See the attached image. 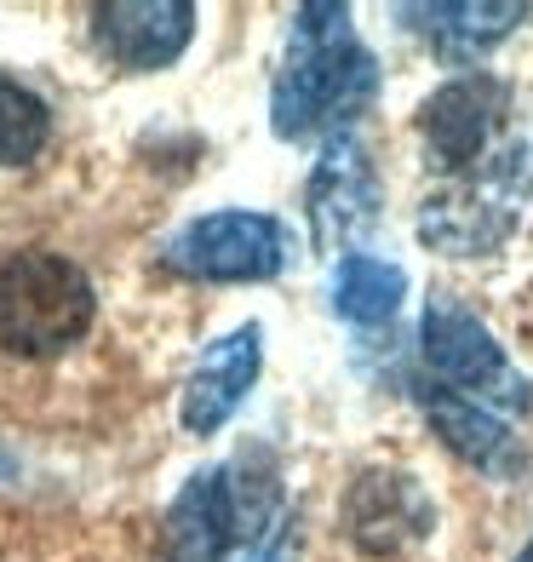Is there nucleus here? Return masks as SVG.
Returning <instances> with one entry per match:
<instances>
[{"mask_svg": "<svg viewBox=\"0 0 533 562\" xmlns=\"http://www.w3.org/2000/svg\"><path fill=\"white\" fill-rule=\"evenodd\" d=\"M53 138V110L35 87L0 75V167H30Z\"/></svg>", "mask_w": 533, "mask_h": 562, "instance_id": "15", "label": "nucleus"}, {"mask_svg": "<svg viewBox=\"0 0 533 562\" xmlns=\"http://www.w3.org/2000/svg\"><path fill=\"white\" fill-rule=\"evenodd\" d=\"M92 35L115 69L149 75L184 58L195 35V7L190 0H110V7H92Z\"/></svg>", "mask_w": 533, "mask_h": 562, "instance_id": "12", "label": "nucleus"}, {"mask_svg": "<svg viewBox=\"0 0 533 562\" xmlns=\"http://www.w3.org/2000/svg\"><path fill=\"white\" fill-rule=\"evenodd\" d=\"M430 528H436V505L408 471L367 465L344 488V540L362 557H408L430 540Z\"/></svg>", "mask_w": 533, "mask_h": 562, "instance_id": "9", "label": "nucleus"}, {"mask_svg": "<svg viewBox=\"0 0 533 562\" xmlns=\"http://www.w3.org/2000/svg\"><path fill=\"white\" fill-rule=\"evenodd\" d=\"M413 402H419L424 425L442 437V448H447L453 459H465L470 471L499 476V482H504V476H522L528 448H522V437L511 430V419L488 414L481 402L436 385V379H413Z\"/></svg>", "mask_w": 533, "mask_h": 562, "instance_id": "10", "label": "nucleus"}, {"mask_svg": "<svg viewBox=\"0 0 533 562\" xmlns=\"http://www.w3.org/2000/svg\"><path fill=\"white\" fill-rule=\"evenodd\" d=\"M401 299H408V276H401V265L390 259H373V252H344L339 270H333V311L339 322L350 327H385Z\"/></svg>", "mask_w": 533, "mask_h": 562, "instance_id": "14", "label": "nucleus"}, {"mask_svg": "<svg viewBox=\"0 0 533 562\" xmlns=\"http://www.w3.org/2000/svg\"><path fill=\"white\" fill-rule=\"evenodd\" d=\"M511 121V81L499 75H460V81H442L436 92L419 104V144L436 172H470L488 161V149L499 138V126Z\"/></svg>", "mask_w": 533, "mask_h": 562, "instance_id": "7", "label": "nucleus"}, {"mask_svg": "<svg viewBox=\"0 0 533 562\" xmlns=\"http://www.w3.org/2000/svg\"><path fill=\"white\" fill-rule=\"evenodd\" d=\"M7 476H18V459H7V453H0V482H7Z\"/></svg>", "mask_w": 533, "mask_h": 562, "instance_id": "16", "label": "nucleus"}, {"mask_svg": "<svg viewBox=\"0 0 533 562\" xmlns=\"http://www.w3.org/2000/svg\"><path fill=\"white\" fill-rule=\"evenodd\" d=\"M293 259V236L275 213H201L161 241V265L190 281H275Z\"/></svg>", "mask_w": 533, "mask_h": 562, "instance_id": "6", "label": "nucleus"}, {"mask_svg": "<svg viewBox=\"0 0 533 562\" xmlns=\"http://www.w3.org/2000/svg\"><path fill=\"white\" fill-rule=\"evenodd\" d=\"M533 195V149L504 144L481 167L442 178L419 201V241L442 259H488L511 241Z\"/></svg>", "mask_w": 533, "mask_h": 562, "instance_id": "3", "label": "nucleus"}, {"mask_svg": "<svg viewBox=\"0 0 533 562\" xmlns=\"http://www.w3.org/2000/svg\"><path fill=\"white\" fill-rule=\"evenodd\" d=\"M378 98V58L355 35V18L333 0H316L293 18L287 58L270 87L275 138H339Z\"/></svg>", "mask_w": 533, "mask_h": 562, "instance_id": "2", "label": "nucleus"}, {"mask_svg": "<svg viewBox=\"0 0 533 562\" xmlns=\"http://www.w3.org/2000/svg\"><path fill=\"white\" fill-rule=\"evenodd\" d=\"M533 12L522 0H447V7H408L401 23H419L430 53L447 64H476L499 41H511Z\"/></svg>", "mask_w": 533, "mask_h": 562, "instance_id": "13", "label": "nucleus"}, {"mask_svg": "<svg viewBox=\"0 0 533 562\" xmlns=\"http://www.w3.org/2000/svg\"><path fill=\"white\" fill-rule=\"evenodd\" d=\"M298 517L264 442L201 465L161 522V562H293Z\"/></svg>", "mask_w": 533, "mask_h": 562, "instance_id": "1", "label": "nucleus"}, {"mask_svg": "<svg viewBox=\"0 0 533 562\" xmlns=\"http://www.w3.org/2000/svg\"><path fill=\"white\" fill-rule=\"evenodd\" d=\"M517 562H533V546H528V551H522V557H517Z\"/></svg>", "mask_w": 533, "mask_h": 562, "instance_id": "17", "label": "nucleus"}, {"mask_svg": "<svg viewBox=\"0 0 533 562\" xmlns=\"http://www.w3.org/2000/svg\"><path fill=\"white\" fill-rule=\"evenodd\" d=\"M419 356L436 385L481 402L499 419H528L533 414V379L504 356V345L476 322L470 304L453 293H430L419 316Z\"/></svg>", "mask_w": 533, "mask_h": 562, "instance_id": "5", "label": "nucleus"}, {"mask_svg": "<svg viewBox=\"0 0 533 562\" xmlns=\"http://www.w3.org/2000/svg\"><path fill=\"white\" fill-rule=\"evenodd\" d=\"M385 207V190H378L373 156L355 133H339L321 144V156L304 178V213H310V236L321 252L350 247L355 236H367Z\"/></svg>", "mask_w": 533, "mask_h": 562, "instance_id": "8", "label": "nucleus"}, {"mask_svg": "<svg viewBox=\"0 0 533 562\" xmlns=\"http://www.w3.org/2000/svg\"><path fill=\"white\" fill-rule=\"evenodd\" d=\"M98 293L87 270L64 252H12L0 265V350L23 362L64 356L87 339Z\"/></svg>", "mask_w": 533, "mask_h": 562, "instance_id": "4", "label": "nucleus"}, {"mask_svg": "<svg viewBox=\"0 0 533 562\" xmlns=\"http://www.w3.org/2000/svg\"><path fill=\"white\" fill-rule=\"evenodd\" d=\"M259 368H264V334L259 327H230L224 339H213L207 350L195 356V368L184 379V430L190 437H213L236 419V407L247 402V391L259 385Z\"/></svg>", "mask_w": 533, "mask_h": 562, "instance_id": "11", "label": "nucleus"}]
</instances>
